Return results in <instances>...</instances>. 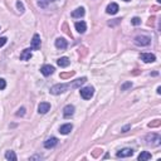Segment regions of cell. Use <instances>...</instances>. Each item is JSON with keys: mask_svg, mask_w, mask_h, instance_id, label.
I'll return each instance as SVG.
<instances>
[{"mask_svg": "<svg viewBox=\"0 0 161 161\" xmlns=\"http://www.w3.org/2000/svg\"><path fill=\"white\" fill-rule=\"evenodd\" d=\"M6 40H8V39H6L5 37H2V38H0V48L4 47V45L6 44Z\"/></svg>", "mask_w": 161, "mask_h": 161, "instance_id": "cell-28", "label": "cell"}, {"mask_svg": "<svg viewBox=\"0 0 161 161\" xmlns=\"http://www.w3.org/2000/svg\"><path fill=\"white\" fill-rule=\"evenodd\" d=\"M146 141H147V145L159 146L161 144V137L157 134H150V135L146 136Z\"/></svg>", "mask_w": 161, "mask_h": 161, "instance_id": "cell-3", "label": "cell"}, {"mask_svg": "<svg viewBox=\"0 0 161 161\" xmlns=\"http://www.w3.org/2000/svg\"><path fill=\"white\" fill-rule=\"evenodd\" d=\"M131 23L134 24V25H140V24H141V19H140V18H137V17H135L134 19L131 20Z\"/></svg>", "mask_w": 161, "mask_h": 161, "instance_id": "cell-24", "label": "cell"}, {"mask_svg": "<svg viewBox=\"0 0 161 161\" xmlns=\"http://www.w3.org/2000/svg\"><path fill=\"white\" fill-rule=\"evenodd\" d=\"M32 58V52L30 49H24L20 54V60H29Z\"/></svg>", "mask_w": 161, "mask_h": 161, "instance_id": "cell-16", "label": "cell"}, {"mask_svg": "<svg viewBox=\"0 0 161 161\" xmlns=\"http://www.w3.org/2000/svg\"><path fill=\"white\" fill-rule=\"evenodd\" d=\"M40 72H42V74H43V76L48 77V76L53 74V72H54V67L51 66V64H45V66H43V67L40 68Z\"/></svg>", "mask_w": 161, "mask_h": 161, "instance_id": "cell-8", "label": "cell"}, {"mask_svg": "<svg viewBox=\"0 0 161 161\" xmlns=\"http://www.w3.org/2000/svg\"><path fill=\"white\" fill-rule=\"evenodd\" d=\"M36 159H42V156H40V155H37V156H33V157H30V160H36Z\"/></svg>", "mask_w": 161, "mask_h": 161, "instance_id": "cell-29", "label": "cell"}, {"mask_svg": "<svg viewBox=\"0 0 161 161\" xmlns=\"http://www.w3.org/2000/svg\"><path fill=\"white\" fill-rule=\"evenodd\" d=\"M130 127H131V126H126V127H123V128H122V132H126Z\"/></svg>", "mask_w": 161, "mask_h": 161, "instance_id": "cell-30", "label": "cell"}, {"mask_svg": "<svg viewBox=\"0 0 161 161\" xmlns=\"http://www.w3.org/2000/svg\"><path fill=\"white\" fill-rule=\"evenodd\" d=\"M135 43L137 45H141V47H145V45H149L151 43V39L146 36H138L135 38Z\"/></svg>", "mask_w": 161, "mask_h": 161, "instance_id": "cell-4", "label": "cell"}, {"mask_svg": "<svg viewBox=\"0 0 161 161\" xmlns=\"http://www.w3.org/2000/svg\"><path fill=\"white\" fill-rule=\"evenodd\" d=\"M123 2H131V0H123Z\"/></svg>", "mask_w": 161, "mask_h": 161, "instance_id": "cell-32", "label": "cell"}, {"mask_svg": "<svg viewBox=\"0 0 161 161\" xmlns=\"http://www.w3.org/2000/svg\"><path fill=\"white\" fill-rule=\"evenodd\" d=\"M5 87H6V82H5V79L0 78V89H5Z\"/></svg>", "mask_w": 161, "mask_h": 161, "instance_id": "cell-26", "label": "cell"}, {"mask_svg": "<svg viewBox=\"0 0 161 161\" xmlns=\"http://www.w3.org/2000/svg\"><path fill=\"white\" fill-rule=\"evenodd\" d=\"M74 26H76V30L78 32V33H81V34H83V33L87 30V25H86L85 22H77L74 24Z\"/></svg>", "mask_w": 161, "mask_h": 161, "instance_id": "cell-15", "label": "cell"}, {"mask_svg": "<svg viewBox=\"0 0 161 161\" xmlns=\"http://www.w3.org/2000/svg\"><path fill=\"white\" fill-rule=\"evenodd\" d=\"M73 115H74V106L73 104H67L63 108V116H64V118H71Z\"/></svg>", "mask_w": 161, "mask_h": 161, "instance_id": "cell-6", "label": "cell"}, {"mask_svg": "<svg viewBox=\"0 0 161 161\" xmlns=\"http://www.w3.org/2000/svg\"><path fill=\"white\" fill-rule=\"evenodd\" d=\"M140 58H141V60H144L145 63H152V62L156 60L155 54H152V53H141L140 54Z\"/></svg>", "mask_w": 161, "mask_h": 161, "instance_id": "cell-5", "label": "cell"}, {"mask_svg": "<svg viewBox=\"0 0 161 161\" xmlns=\"http://www.w3.org/2000/svg\"><path fill=\"white\" fill-rule=\"evenodd\" d=\"M55 47H57L58 48V49H66V48H67V45H68V43H67V40L64 39V38H57V39H55Z\"/></svg>", "mask_w": 161, "mask_h": 161, "instance_id": "cell-12", "label": "cell"}, {"mask_svg": "<svg viewBox=\"0 0 161 161\" xmlns=\"http://www.w3.org/2000/svg\"><path fill=\"white\" fill-rule=\"evenodd\" d=\"M151 159V153L147 152V151H144L138 155V160L140 161H145V160H150Z\"/></svg>", "mask_w": 161, "mask_h": 161, "instance_id": "cell-20", "label": "cell"}, {"mask_svg": "<svg viewBox=\"0 0 161 161\" xmlns=\"http://www.w3.org/2000/svg\"><path fill=\"white\" fill-rule=\"evenodd\" d=\"M25 115V108L22 107V108H19V111L17 112V116H24Z\"/></svg>", "mask_w": 161, "mask_h": 161, "instance_id": "cell-27", "label": "cell"}, {"mask_svg": "<svg viewBox=\"0 0 161 161\" xmlns=\"http://www.w3.org/2000/svg\"><path fill=\"white\" fill-rule=\"evenodd\" d=\"M157 93H159V94L161 93V87H157Z\"/></svg>", "mask_w": 161, "mask_h": 161, "instance_id": "cell-31", "label": "cell"}, {"mask_svg": "<svg viewBox=\"0 0 161 161\" xmlns=\"http://www.w3.org/2000/svg\"><path fill=\"white\" fill-rule=\"evenodd\" d=\"M17 8L20 13H24V5H23L22 2H17Z\"/></svg>", "mask_w": 161, "mask_h": 161, "instance_id": "cell-23", "label": "cell"}, {"mask_svg": "<svg viewBox=\"0 0 161 161\" xmlns=\"http://www.w3.org/2000/svg\"><path fill=\"white\" fill-rule=\"evenodd\" d=\"M85 15V9L83 8H77L74 11H72V17L73 18H81Z\"/></svg>", "mask_w": 161, "mask_h": 161, "instance_id": "cell-18", "label": "cell"}, {"mask_svg": "<svg viewBox=\"0 0 161 161\" xmlns=\"http://www.w3.org/2000/svg\"><path fill=\"white\" fill-rule=\"evenodd\" d=\"M106 11L107 14H111V15H115V14L118 11V5L116 3H111L107 5V8H106Z\"/></svg>", "mask_w": 161, "mask_h": 161, "instance_id": "cell-14", "label": "cell"}, {"mask_svg": "<svg viewBox=\"0 0 161 161\" xmlns=\"http://www.w3.org/2000/svg\"><path fill=\"white\" fill-rule=\"evenodd\" d=\"M5 159L11 160V161H17V155L14 153V151H6L5 152Z\"/></svg>", "mask_w": 161, "mask_h": 161, "instance_id": "cell-21", "label": "cell"}, {"mask_svg": "<svg viewBox=\"0 0 161 161\" xmlns=\"http://www.w3.org/2000/svg\"><path fill=\"white\" fill-rule=\"evenodd\" d=\"M30 47H32V49H34V51H38L40 48V37H39V34H34L33 36Z\"/></svg>", "mask_w": 161, "mask_h": 161, "instance_id": "cell-7", "label": "cell"}, {"mask_svg": "<svg viewBox=\"0 0 161 161\" xmlns=\"http://www.w3.org/2000/svg\"><path fill=\"white\" fill-rule=\"evenodd\" d=\"M130 87H132V83L131 82H127V83H125V85L121 86V91H126V89L130 88Z\"/></svg>", "mask_w": 161, "mask_h": 161, "instance_id": "cell-25", "label": "cell"}, {"mask_svg": "<svg viewBox=\"0 0 161 161\" xmlns=\"http://www.w3.org/2000/svg\"><path fill=\"white\" fill-rule=\"evenodd\" d=\"M68 87H71V85H67V83H59V85H55L51 88V93L52 94H60L63 92H66Z\"/></svg>", "mask_w": 161, "mask_h": 161, "instance_id": "cell-1", "label": "cell"}, {"mask_svg": "<svg viewBox=\"0 0 161 161\" xmlns=\"http://www.w3.org/2000/svg\"><path fill=\"white\" fill-rule=\"evenodd\" d=\"M57 63H58V66H59V67L66 68V67L69 66V59H68L67 57H62V58H59V59L57 60Z\"/></svg>", "mask_w": 161, "mask_h": 161, "instance_id": "cell-17", "label": "cell"}, {"mask_svg": "<svg viewBox=\"0 0 161 161\" xmlns=\"http://www.w3.org/2000/svg\"><path fill=\"white\" fill-rule=\"evenodd\" d=\"M72 128H73L72 123H66V125H62L60 127H59V132H60L62 135H68L69 132L72 131Z\"/></svg>", "mask_w": 161, "mask_h": 161, "instance_id": "cell-13", "label": "cell"}, {"mask_svg": "<svg viewBox=\"0 0 161 161\" xmlns=\"http://www.w3.org/2000/svg\"><path fill=\"white\" fill-rule=\"evenodd\" d=\"M87 81V78H86V77H82V78H78V79H76L73 83H72V87L73 88H77V87H81L82 85H83V83H85Z\"/></svg>", "mask_w": 161, "mask_h": 161, "instance_id": "cell-19", "label": "cell"}, {"mask_svg": "<svg viewBox=\"0 0 161 161\" xmlns=\"http://www.w3.org/2000/svg\"><path fill=\"white\" fill-rule=\"evenodd\" d=\"M49 110H51V104L48 103V102H40L39 103V106H38V112H39V113L44 115Z\"/></svg>", "mask_w": 161, "mask_h": 161, "instance_id": "cell-11", "label": "cell"}, {"mask_svg": "<svg viewBox=\"0 0 161 161\" xmlns=\"http://www.w3.org/2000/svg\"><path fill=\"white\" fill-rule=\"evenodd\" d=\"M51 2H54V0H38V5L40 6V8H47L48 4H49Z\"/></svg>", "mask_w": 161, "mask_h": 161, "instance_id": "cell-22", "label": "cell"}, {"mask_svg": "<svg viewBox=\"0 0 161 161\" xmlns=\"http://www.w3.org/2000/svg\"><path fill=\"white\" fill-rule=\"evenodd\" d=\"M134 155V150L132 149H122L117 152V157H130Z\"/></svg>", "mask_w": 161, "mask_h": 161, "instance_id": "cell-9", "label": "cell"}, {"mask_svg": "<svg viewBox=\"0 0 161 161\" xmlns=\"http://www.w3.org/2000/svg\"><path fill=\"white\" fill-rule=\"evenodd\" d=\"M79 92H81V97L83 100H91L94 94V88L92 86H88V87L82 88Z\"/></svg>", "mask_w": 161, "mask_h": 161, "instance_id": "cell-2", "label": "cell"}, {"mask_svg": "<svg viewBox=\"0 0 161 161\" xmlns=\"http://www.w3.org/2000/svg\"><path fill=\"white\" fill-rule=\"evenodd\" d=\"M57 144H58V138L51 137V138H48L47 141H44V147L45 149H53L54 146H57Z\"/></svg>", "mask_w": 161, "mask_h": 161, "instance_id": "cell-10", "label": "cell"}]
</instances>
